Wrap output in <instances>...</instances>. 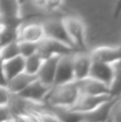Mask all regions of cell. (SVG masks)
I'll return each mask as SVG.
<instances>
[{
	"mask_svg": "<svg viewBox=\"0 0 121 122\" xmlns=\"http://www.w3.org/2000/svg\"><path fill=\"white\" fill-rule=\"evenodd\" d=\"M121 14V0H116V4L114 8V17L117 18Z\"/></svg>",
	"mask_w": 121,
	"mask_h": 122,
	"instance_id": "28",
	"label": "cell"
},
{
	"mask_svg": "<svg viewBox=\"0 0 121 122\" xmlns=\"http://www.w3.org/2000/svg\"><path fill=\"white\" fill-rule=\"evenodd\" d=\"M36 78L35 75H32L29 74L27 72H21V73L17 74L16 76H14L13 78H11L10 80L6 84L9 91H10L12 94H17L20 91H23L30 82H32L34 79Z\"/></svg>",
	"mask_w": 121,
	"mask_h": 122,
	"instance_id": "14",
	"label": "cell"
},
{
	"mask_svg": "<svg viewBox=\"0 0 121 122\" xmlns=\"http://www.w3.org/2000/svg\"><path fill=\"white\" fill-rule=\"evenodd\" d=\"M64 0H46V5H45V11L54 12L57 11L63 5Z\"/></svg>",
	"mask_w": 121,
	"mask_h": 122,
	"instance_id": "23",
	"label": "cell"
},
{
	"mask_svg": "<svg viewBox=\"0 0 121 122\" xmlns=\"http://www.w3.org/2000/svg\"><path fill=\"white\" fill-rule=\"evenodd\" d=\"M17 41H14V42H11V43H8V44H4L2 46H0V60L4 61V60L11 59V58H14L19 55Z\"/></svg>",
	"mask_w": 121,
	"mask_h": 122,
	"instance_id": "20",
	"label": "cell"
},
{
	"mask_svg": "<svg viewBox=\"0 0 121 122\" xmlns=\"http://www.w3.org/2000/svg\"><path fill=\"white\" fill-rule=\"evenodd\" d=\"M17 44H18L19 55L24 58L28 57V56L34 54L35 51H38V43L29 42V41H24V40H18L17 41Z\"/></svg>",
	"mask_w": 121,
	"mask_h": 122,
	"instance_id": "21",
	"label": "cell"
},
{
	"mask_svg": "<svg viewBox=\"0 0 121 122\" xmlns=\"http://www.w3.org/2000/svg\"><path fill=\"white\" fill-rule=\"evenodd\" d=\"M89 54L92 60L114 64L121 60V45L96 47L91 51H89Z\"/></svg>",
	"mask_w": 121,
	"mask_h": 122,
	"instance_id": "10",
	"label": "cell"
},
{
	"mask_svg": "<svg viewBox=\"0 0 121 122\" xmlns=\"http://www.w3.org/2000/svg\"><path fill=\"white\" fill-rule=\"evenodd\" d=\"M44 36V28L42 23H29L25 25L21 24L19 27L18 40L39 43Z\"/></svg>",
	"mask_w": 121,
	"mask_h": 122,
	"instance_id": "12",
	"label": "cell"
},
{
	"mask_svg": "<svg viewBox=\"0 0 121 122\" xmlns=\"http://www.w3.org/2000/svg\"><path fill=\"white\" fill-rule=\"evenodd\" d=\"M51 87L43 84L38 78H35V79L32 82H30L23 91H20V92L17 93V94L32 104H35V105H44V100H45V97H46L47 93L49 92Z\"/></svg>",
	"mask_w": 121,
	"mask_h": 122,
	"instance_id": "6",
	"label": "cell"
},
{
	"mask_svg": "<svg viewBox=\"0 0 121 122\" xmlns=\"http://www.w3.org/2000/svg\"><path fill=\"white\" fill-rule=\"evenodd\" d=\"M92 61L93 60H92L89 51H78L73 54L72 62L75 81L81 80L89 76Z\"/></svg>",
	"mask_w": 121,
	"mask_h": 122,
	"instance_id": "7",
	"label": "cell"
},
{
	"mask_svg": "<svg viewBox=\"0 0 121 122\" xmlns=\"http://www.w3.org/2000/svg\"><path fill=\"white\" fill-rule=\"evenodd\" d=\"M113 97L111 95H89V94H79L78 99L75 104L70 108V112H76L78 115L88 114L101 106L103 103L109 101Z\"/></svg>",
	"mask_w": 121,
	"mask_h": 122,
	"instance_id": "4",
	"label": "cell"
},
{
	"mask_svg": "<svg viewBox=\"0 0 121 122\" xmlns=\"http://www.w3.org/2000/svg\"><path fill=\"white\" fill-rule=\"evenodd\" d=\"M115 97H111L109 101L103 103L101 106L96 108L94 110L88 112V114L81 115V121H108L109 110H111V104Z\"/></svg>",
	"mask_w": 121,
	"mask_h": 122,
	"instance_id": "16",
	"label": "cell"
},
{
	"mask_svg": "<svg viewBox=\"0 0 121 122\" xmlns=\"http://www.w3.org/2000/svg\"><path fill=\"white\" fill-rule=\"evenodd\" d=\"M89 76L109 86L114 77V64L93 60L91 64V69H90Z\"/></svg>",
	"mask_w": 121,
	"mask_h": 122,
	"instance_id": "13",
	"label": "cell"
},
{
	"mask_svg": "<svg viewBox=\"0 0 121 122\" xmlns=\"http://www.w3.org/2000/svg\"><path fill=\"white\" fill-rule=\"evenodd\" d=\"M38 51L42 55L44 59H46L49 57H56V56L59 57V56L66 55V54H73L78 51L59 42V41L44 36L38 43Z\"/></svg>",
	"mask_w": 121,
	"mask_h": 122,
	"instance_id": "5",
	"label": "cell"
},
{
	"mask_svg": "<svg viewBox=\"0 0 121 122\" xmlns=\"http://www.w3.org/2000/svg\"><path fill=\"white\" fill-rule=\"evenodd\" d=\"M60 57V56H59ZM59 57H49L43 61L39 72L36 73V78L43 84L47 86H54L55 82V75H56V67Z\"/></svg>",
	"mask_w": 121,
	"mask_h": 122,
	"instance_id": "11",
	"label": "cell"
},
{
	"mask_svg": "<svg viewBox=\"0 0 121 122\" xmlns=\"http://www.w3.org/2000/svg\"><path fill=\"white\" fill-rule=\"evenodd\" d=\"M11 92L6 86H0V105H8Z\"/></svg>",
	"mask_w": 121,
	"mask_h": 122,
	"instance_id": "25",
	"label": "cell"
},
{
	"mask_svg": "<svg viewBox=\"0 0 121 122\" xmlns=\"http://www.w3.org/2000/svg\"><path fill=\"white\" fill-rule=\"evenodd\" d=\"M14 120L12 112L8 105H0V121H10Z\"/></svg>",
	"mask_w": 121,
	"mask_h": 122,
	"instance_id": "24",
	"label": "cell"
},
{
	"mask_svg": "<svg viewBox=\"0 0 121 122\" xmlns=\"http://www.w3.org/2000/svg\"><path fill=\"white\" fill-rule=\"evenodd\" d=\"M32 4L35 8L41 9V10H45V5H46V0H31Z\"/></svg>",
	"mask_w": 121,
	"mask_h": 122,
	"instance_id": "27",
	"label": "cell"
},
{
	"mask_svg": "<svg viewBox=\"0 0 121 122\" xmlns=\"http://www.w3.org/2000/svg\"><path fill=\"white\" fill-rule=\"evenodd\" d=\"M42 25H43V28H44V34L46 38L59 41V42L76 49V47L74 46V44H73L72 41L69 38L68 32H66V27H64L63 21H62L61 18L47 19V20L43 21Z\"/></svg>",
	"mask_w": 121,
	"mask_h": 122,
	"instance_id": "3",
	"label": "cell"
},
{
	"mask_svg": "<svg viewBox=\"0 0 121 122\" xmlns=\"http://www.w3.org/2000/svg\"><path fill=\"white\" fill-rule=\"evenodd\" d=\"M43 61H44V58L42 57V55L39 51H35L34 54L26 57L25 58V72L36 76V73L40 70Z\"/></svg>",
	"mask_w": 121,
	"mask_h": 122,
	"instance_id": "18",
	"label": "cell"
},
{
	"mask_svg": "<svg viewBox=\"0 0 121 122\" xmlns=\"http://www.w3.org/2000/svg\"><path fill=\"white\" fill-rule=\"evenodd\" d=\"M79 88L77 81L54 85L44 100V105L54 109H70L78 99Z\"/></svg>",
	"mask_w": 121,
	"mask_h": 122,
	"instance_id": "1",
	"label": "cell"
},
{
	"mask_svg": "<svg viewBox=\"0 0 121 122\" xmlns=\"http://www.w3.org/2000/svg\"><path fill=\"white\" fill-rule=\"evenodd\" d=\"M20 2H23V0H20Z\"/></svg>",
	"mask_w": 121,
	"mask_h": 122,
	"instance_id": "29",
	"label": "cell"
},
{
	"mask_svg": "<svg viewBox=\"0 0 121 122\" xmlns=\"http://www.w3.org/2000/svg\"><path fill=\"white\" fill-rule=\"evenodd\" d=\"M74 54V53H73ZM73 54H66L59 57L56 67V75L54 85L63 84L74 80V72H73Z\"/></svg>",
	"mask_w": 121,
	"mask_h": 122,
	"instance_id": "8",
	"label": "cell"
},
{
	"mask_svg": "<svg viewBox=\"0 0 121 122\" xmlns=\"http://www.w3.org/2000/svg\"><path fill=\"white\" fill-rule=\"evenodd\" d=\"M6 84H8V80H6L5 75H4V72H3L2 61L0 60V86H6Z\"/></svg>",
	"mask_w": 121,
	"mask_h": 122,
	"instance_id": "26",
	"label": "cell"
},
{
	"mask_svg": "<svg viewBox=\"0 0 121 122\" xmlns=\"http://www.w3.org/2000/svg\"><path fill=\"white\" fill-rule=\"evenodd\" d=\"M109 89L113 97L121 94V60L114 63V77L109 85Z\"/></svg>",
	"mask_w": 121,
	"mask_h": 122,
	"instance_id": "19",
	"label": "cell"
},
{
	"mask_svg": "<svg viewBox=\"0 0 121 122\" xmlns=\"http://www.w3.org/2000/svg\"><path fill=\"white\" fill-rule=\"evenodd\" d=\"M62 21L68 32V36L77 51H87L86 38H87V28L83 19L78 16H64Z\"/></svg>",
	"mask_w": 121,
	"mask_h": 122,
	"instance_id": "2",
	"label": "cell"
},
{
	"mask_svg": "<svg viewBox=\"0 0 121 122\" xmlns=\"http://www.w3.org/2000/svg\"><path fill=\"white\" fill-rule=\"evenodd\" d=\"M79 88V92L81 94H89V95H111V89L109 86L93 77L84 78L77 81Z\"/></svg>",
	"mask_w": 121,
	"mask_h": 122,
	"instance_id": "9",
	"label": "cell"
},
{
	"mask_svg": "<svg viewBox=\"0 0 121 122\" xmlns=\"http://www.w3.org/2000/svg\"><path fill=\"white\" fill-rule=\"evenodd\" d=\"M108 121L121 122V94L114 99L109 110Z\"/></svg>",
	"mask_w": 121,
	"mask_h": 122,
	"instance_id": "22",
	"label": "cell"
},
{
	"mask_svg": "<svg viewBox=\"0 0 121 122\" xmlns=\"http://www.w3.org/2000/svg\"><path fill=\"white\" fill-rule=\"evenodd\" d=\"M2 67L5 75L6 80H10L17 74L25 71V58L21 57L20 55L16 56L14 58L2 61Z\"/></svg>",
	"mask_w": 121,
	"mask_h": 122,
	"instance_id": "15",
	"label": "cell"
},
{
	"mask_svg": "<svg viewBox=\"0 0 121 122\" xmlns=\"http://www.w3.org/2000/svg\"><path fill=\"white\" fill-rule=\"evenodd\" d=\"M20 0H0V19L20 17Z\"/></svg>",
	"mask_w": 121,
	"mask_h": 122,
	"instance_id": "17",
	"label": "cell"
}]
</instances>
